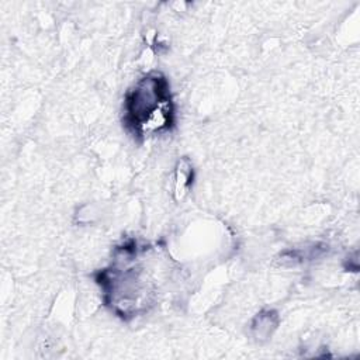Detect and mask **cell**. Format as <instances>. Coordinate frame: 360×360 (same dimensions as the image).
<instances>
[{"instance_id":"6da1fadb","label":"cell","mask_w":360,"mask_h":360,"mask_svg":"<svg viewBox=\"0 0 360 360\" xmlns=\"http://www.w3.org/2000/svg\"><path fill=\"white\" fill-rule=\"evenodd\" d=\"M166 100H170L166 77L158 72L143 76L125 97L124 108L127 125L136 132L141 122Z\"/></svg>"},{"instance_id":"7a4b0ae2","label":"cell","mask_w":360,"mask_h":360,"mask_svg":"<svg viewBox=\"0 0 360 360\" xmlns=\"http://www.w3.org/2000/svg\"><path fill=\"white\" fill-rule=\"evenodd\" d=\"M194 179V170L191 162L187 158H181L174 167V180H173V195L174 200L180 201L188 193Z\"/></svg>"},{"instance_id":"3957f363","label":"cell","mask_w":360,"mask_h":360,"mask_svg":"<svg viewBox=\"0 0 360 360\" xmlns=\"http://www.w3.org/2000/svg\"><path fill=\"white\" fill-rule=\"evenodd\" d=\"M278 325V315L277 312L271 311V309H266L259 312L250 325L252 333L257 340H266L269 339L273 332L277 329Z\"/></svg>"}]
</instances>
